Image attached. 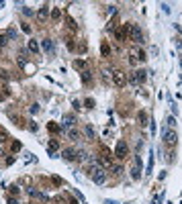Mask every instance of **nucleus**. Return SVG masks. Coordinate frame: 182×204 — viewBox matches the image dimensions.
Returning <instances> with one entry per match:
<instances>
[{
    "instance_id": "f257e3e1",
    "label": "nucleus",
    "mask_w": 182,
    "mask_h": 204,
    "mask_svg": "<svg viewBox=\"0 0 182 204\" xmlns=\"http://www.w3.org/2000/svg\"><path fill=\"white\" fill-rule=\"evenodd\" d=\"M88 178L94 182V184H104V182H107V170H104L100 163L92 161L90 167H88Z\"/></svg>"
},
{
    "instance_id": "f03ea898",
    "label": "nucleus",
    "mask_w": 182,
    "mask_h": 204,
    "mask_svg": "<svg viewBox=\"0 0 182 204\" xmlns=\"http://www.w3.org/2000/svg\"><path fill=\"white\" fill-rule=\"evenodd\" d=\"M129 24H131V31H129V39L135 43V47H141V45L145 43L141 27H139V24H135V23H129Z\"/></svg>"
},
{
    "instance_id": "7ed1b4c3",
    "label": "nucleus",
    "mask_w": 182,
    "mask_h": 204,
    "mask_svg": "<svg viewBox=\"0 0 182 204\" xmlns=\"http://www.w3.org/2000/svg\"><path fill=\"white\" fill-rule=\"evenodd\" d=\"M145 78H148V72H145V69H135V72H131V73L127 76V84L139 86V84L145 82Z\"/></svg>"
},
{
    "instance_id": "20e7f679",
    "label": "nucleus",
    "mask_w": 182,
    "mask_h": 204,
    "mask_svg": "<svg viewBox=\"0 0 182 204\" xmlns=\"http://www.w3.org/2000/svg\"><path fill=\"white\" fill-rule=\"evenodd\" d=\"M129 61H131L133 65L145 61V53H143V49H139V47H131V49H129Z\"/></svg>"
},
{
    "instance_id": "39448f33",
    "label": "nucleus",
    "mask_w": 182,
    "mask_h": 204,
    "mask_svg": "<svg viewBox=\"0 0 182 204\" xmlns=\"http://www.w3.org/2000/svg\"><path fill=\"white\" fill-rule=\"evenodd\" d=\"M129 31H131V24H121V27H117L113 33H115V37H117V41L125 43V41L129 39Z\"/></svg>"
},
{
    "instance_id": "423d86ee",
    "label": "nucleus",
    "mask_w": 182,
    "mask_h": 204,
    "mask_svg": "<svg viewBox=\"0 0 182 204\" xmlns=\"http://www.w3.org/2000/svg\"><path fill=\"white\" fill-rule=\"evenodd\" d=\"M162 137H164V143L166 145H170V147H174L176 145V131H172V129H168V126H164L162 129Z\"/></svg>"
},
{
    "instance_id": "0eeeda50",
    "label": "nucleus",
    "mask_w": 182,
    "mask_h": 204,
    "mask_svg": "<svg viewBox=\"0 0 182 204\" xmlns=\"http://www.w3.org/2000/svg\"><path fill=\"white\" fill-rule=\"evenodd\" d=\"M113 84L117 88H123L125 84H127V73H125L123 69H115L113 72Z\"/></svg>"
},
{
    "instance_id": "6e6552de",
    "label": "nucleus",
    "mask_w": 182,
    "mask_h": 204,
    "mask_svg": "<svg viewBox=\"0 0 182 204\" xmlns=\"http://www.w3.org/2000/svg\"><path fill=\"white\" fill-rule=\"evenodd\" d=\"M127 153H129L127 143H125V141H119V143H117V149H115V157H117V159H125V157H127Z\"/></svg>"
},
{
    "instance_id": "1a4fd4ad",
    "label": "nucleus",
    "mask_w": 182,
    "mask_h": 204,
    "mask_svg": "<svg viewBox=\"0 0 182 204\" xmlns=\"http://www.w3.org/2000/svg\"><path fill=\"white\" fill-rule=\"evenodd\" d=\"M59 149V139H55V137H51L49 143H47V153H49L51 157H57L55 155V151Z\"/></svg>"
},
{
    "instance_id": "9d476101",
    "label": "nucleus",
    "mask_w": 182,
    "mask_h": 204,
    "mask_svg": "<svg viewBox=\"0 0 182 204\" xmlns=\"http://www.w3.org/2000/svg\"><path fill=\"white\" fill-rule=\"evenodd\" d=\"M41 47H43L45 53H49V55L55 53V43L51 39H43V41H41Z\"/></svg>"
},
{
    "instance_id": "9b49d317",
    "label": "nucleus",
    "mask_w": 182,
    "mask_h": 204,
    "mask_svg": "<svg viewBox=\"0 0 182 204\" xmlns=\"http://www.w3.org/2000/svg\"><path fill=\"white\" fill-rule=\"evenodd\" d=\"M27 192H29L31 196H35V198H39L41 202H49V198H47L45 192H39V190H35V188H27Z\"/></svg>"
},
{
    "instance_id": "f8f14e48",
    "label": "nucleus",
    "mask_w": 182,
    "mask_h": 204,
    "mask_svg": "<svg viewBox=\"0 0 182 204\" xmlns=\"http://www.w3.org/2000/svg\"><path fill=\"white\" fill-rule=\"evenodd\" d=\"M61 155H64V159L74 161L76 157H78V153H76V149H72V147H70V149H64V151H61Z\"/></svg>"
},
{
    "instance_id": "ddd939ff",
    "label": "nucleus",
    "mask_w": 182,
    "mask_h": 204,
    "mask_svg": "<svg viewBox=\"0 0 182 204\" xmlns=\"http://www.w3.org/2000/svg\"><path fill=\"white\" fill-rule=\"evenodd\" d=\"M61 121H64L61 125H64L66 129H72V126L76 125V117H74V114H66V117L61 118Z\"/></svg>"
},
{
    "instance_id": "4468645a",
    "label": "nucleus",
    "mask_w": 182,
    "mask_h": 204,
    "mask_svg": "<svg viewBox=\"0 0 182 204\" xmlns=\"http://www.w3.org/2000/svg\"><path fill=\"white\" fill-rule=\"evenodd\" d=\"M74 69H80V72H86L88 69V63L84 59H74Z\"/></svg>"
},
{
    "instance_id": "2eb2a0df",
    "label": "nucleus",
    "mask_w": 182,
    "mask_h": 204,
    "mask_svg": "<svg viewBox=\"0 0 182 204\" xmlns=\"http://www.w3.org/2000/svg\"><path fill=\"white\" fill-rule=\"evenodd\" d=\"M137 121H139V125H141V126H148L149 125V117H148V112H139V114H137Z\"/></svg>"
},
{
    "instance_id": "dca6fc26",
    "label": "nucleus",
    "mask_w": 182,
    "mask_h": 204,
    "mask_svg": "<svg viewBox=\"0 0 182 204\" xmlns=\"http://www.w3.org/2000/svg\"><path fill=\"white\" fill-rule=\"evenodd\" d=\"M47 131H49L51 135H57V133L61 131V126H59L57 122H53V121H51V122H47Z\"/></svg>"
},
{
    "instance_id": "f3484780",
    "label": "nucleus",
    "mask_w": 182,
    "mask_h": 204,
    "mask_svg": "<svg viewBox=\"0 0 182 204\" xmlns=\"http://www.w3.org/2000/svg\"><path fill=\"white\" fill-rule=\"evenodd\" d=\"M153 171V151H149V159H148V167H145V175H152Z\"/></svg>"
},
{
    "instance_id": "a211bd4d",
    "label": "nucleus",
    "mask_w": 182,
    "mask_h": 204,
    "mask_svg": "<svg viewBox=\"0 0 182 204\" xmlns=\"http://www.w3.org/2000/svg\"><path fill=\"white\" fill-rule=\"evenodd\" d=\"M37 15H39V19H45V16L49 15V4H43L39 10H37Z\"/></svg>"
},
{
    "instance_id": "6ab92c4d",
    "label": "nucleus",
    "mask_w": 182,
    "mask_h": 204,
    "mask_svg": "<svg viewBox=\"0 0 182 204\" xmlns=\"http://www.w3.org/2000/svg\"><path fill=\"white\" fill-rule=\"evenodd\" d=\"M84 135H86V139H90V141H92V139H94V129H92L90 125H86V126H84Z\"/></svg>"
},
{
    "instance_id": "aec40b11",
    "label": "nucleus",
    "mask_w": 182,
    "mask_h": 204,
    "mask_svg": "<svg viewBox=\"0 0 182 204\" xmlns=\"http://www.w3.org/2000/svg\"><path fill=\"white\" fill-rule=\"evenodd\" d=\"M131 178L133 180H139V178H141V167H139V165H135L131 170Z\"/></svg>"
},
{
    "instance_id": "412c9836",
    "label": "nucleus",
    "mask_w": 182,
    "mask_h": 204,
    "mask_svg": "<svg viewBox=\"0 0 182 204\" xmlns=\"http://www.w3.org/2000/svg\"><path fill=\"white\" fill-rule=\"evenodd\" d=\"M66 24H68V27H70L72 31H76V29H78V24H76V20L72 19V16H66Z\"/></svg>"
},
{
    "instance_id": "4be33fe9",
    "label": "nucleus",
    "mask_w": 182,
    "mask_h": 204,
    "mask_svg": "<svg viewBox=\"0 0 182 204\" xmlns=\"http://www.w3.org/2000/svg\"><path fill=\"white\" fill-rule=\"evenodd\" d=\"M100 53H102V57H108V55H111V47H108L107 43H102L100 45Z\"/></svg>"
},
{
    "instance_id": "5701e85b",
    "label": "nucleus",
    "mask_w": 182,
    "mask_h": 204,
    "mask_svg": "<svg viewBox=\"0 0 182 204\" xmlns=\"http://www.w3.org/2000/svg\"><path fill=\"white\" fill-rule=\"evenodd\" d=\"M29 51H33V53H39V43H37V41H29Z\"/></svg>"
},
{
    "instance_id": "b1692460",
    "label": "nucleus",
    "mask_w": 182,
    "mask_h": 204,
    "mask_svg": "<svg viewBox=\"0 0 182 204\" xmlns=\"http://www.w3.org/2000/svg\"><path fill=\"white\" fill-rule=\"evenodd\" d=\"M164 126H168V129L176 126V117H168V118H166V125H164Z\"/></svg>"
},
{
    "instance_id": "393cba45",
    "label": "nucleus",
    "mask_w": 182,
    "mask_h": 204,
    "mask_svg": "<svg viewBox=\"0 0 182 204\" xmlns=\"http://www.w3.org/2000/svg\"><path fill=\"white\" fill-rule=\"evenodd\" d=\"M6 43H8V35H6V31H2L0 33V47H4Z\"/></svg>"
},
{
    "instance_id": "a878e982",
    "label": "nucleus",
    "mask_w": 182,
    "mask_h": 204,
    "mask_svg": "<svg viewBox=\"0 0 182 204\" xmlns=\"http://www.w3.org/2000/svg\"><path fill=\"white\" fill-rule=\"evenodd\" d=\"M68 137H70V139H72V141H78V139H80L78 131H74V129H70V131H68Z\"/></svg>"
},
{
    "instance_id": "bb28decb",
    "label": "nucleus",
    "mask_w": 182,
    "mask_h": 204,
    "mask_svg": "<svg viewBox=\"0 0 182 204\" xmlns=\"http://www.w3.org/2000/svg\"><path fill=\"white\" fill-rule=\"evenodd\" d=\"M51 19H53V20H59V19H61V10H59V8H53V10H51Z\"/></svg>"
},
{
    "instance_id": "cd10ccee",
    "label": "nucleus",
    "mask_w": 182,
    "mask_h": 204,
    "mask_svg": "<svg viewBox=\"0 0 182 204\" xmlns=\"http://www.w3.org/2000/svg\"><path fill=\"white\" fill-rule=\"evenodd\" d=\"M76 159H80V161H88V151H78V157Z\"/></svg>"
},
{
    "instance_id": "c85d7f7f",
    "label": "nucleus",
    "mask_w": 182,
    "mask_h": 204,
    "mask_svg": "<svg viewBox=\"0 0 182 204\" xmlns=\"http://www.w3.org/2000/svg\"><path fill=\"white\" fill-rule=\"evenodd\" d=\"M82 82H84V84H90V69L82 72Z\"/></svg>"
},
{
    "instance_id": "c756f323",
    "label": "nucleus",
    "mask_w": 182,
    "mask_h": 204,
    "mask_svg": "<svg viewBox=\"0 0 182 204\" xmlns=\"http://www.w3.org/2000/svg\"><path fill=\"white\" fill-rule=\"evenodd\" d=\"M10 149H12V151L16 153V151H20V149H23V145H20L19 141H12V143H10Z\"/></svg>"
},
{
    "instance_id": "7c9ffc66",
    "label": "nucleus",
    "mask_w": 182,
    "mask_h": 204,
    "mask_svg": "<svg viewBox=\"0 0 182 204\" xmlns=\"http://www.w3.org/2000/svg\"><path fill=\"white\" fill-rule=\"evenodd\" d=\"M20 10H23V15H25V16H33V15H35V12H33V8H29V6H23Z\"/></svg>"
},
{
    "instance_id": "2f4dec72",
    "label": "nucleus",
    "mask_w": 182,
    "mask_h": 204,
    "mask_svg": "<svg viewBox=\"0 0 182 204\" xmlns=\"http://www.w3.org/2000/svg\"><path fill=\"white\" fill-rule=\"evenodd\" d=\"M164 196H166V192H162V194H157L156 198H153V204H162V202H164Z\"/></svg>"
},
{
    "instance_id": "473e14b6",
    "label": "nucleus",
    "mask_w": 182,
    "mask_h": 204,
    "mask_svg": "<svg viewBox=\"0 0 182 204\" xmlns=\"http://www.w3.org/2000/svg\"><path fill=\"white\" fill-rule=\"evenodd\" d=\"M111 167H113V174L115 175H121V174H123V167H121V165H111Z\"/></svg>"
},
{
    "instance_id": "72a5a7b5",
    "label": "nucleus",
    "mask_w": 182,
    "mask_h": 204,
    "mask_svg": "<svg viewBox=\"0 0 182 204\" xmlns=\"http://www.w3.org/2000/svg\"><path fill=\"white\" fill-rule=\"evenodd\" d=\"M174 45H176V49L182 53V37H176V39H174Z\"/></svg>"
},
{
    "instance_id": "f704fd0d",
    "label": "nucleus",
    "mask_w": 182,
    "mask_h": 204,
    "mask_svg": "<svg viewBox=\"0 0 182 204\" xmlns=\"http://www.w3.org/2000/svg\"><path fill=\"white\" fill-rule=\"evenodd\" d=\"M107 15L115 16V15H117V6H115V4H111V6H108V8H107Z\"/></svg>"
},
{
    "instance_id": "c9c22d12",
    "label": "nucleus",
    "mask_w": 182,
    "mask_h": 204,
    "mask_svg": "<svg viewBox=\"0 0 182 204\" xmlns=\"http://www.w3.org/2000/svg\"><path fill=\"white\" fill-rule=\"evenodd\" d=\"M6 141H8V135H6L4 131H0V145H4Z\"/></svg>"
},
{
    "instance_id": "e433bc0d",
    "label": "nucleus",
    "mask_w": 182,
    "mask_h": 204,
    "mask_svg": "<svg viewBox=\"0 0 182 204\" xmlns=\"http://www.w3.org/2000/svg\"><path fill=\"white\" fill-rule=\"evenodd\" d=\"M6 35H8V39H16V31L15 29H6Z\"/></svg>"
},
{
    "instance_id": "4c0bfd02",
    "label": "nucleus",
    "mask_w": 182,
    "mask_h": 204,
    "mask_svg": "<svg viewBox=\"0 0 182 204\" xmlns=\"http://www.w3.org/2000/svg\"><path fill=\"white\" fill-rule=\"evenodd\" d=\"M0 78H4V80H8V78H10V73H8V72H6V69H4V68H0Z\"/></svg>"
},
{
    "instance_id": "58836bf2",
    "label": "nucleus",
    "mask_w": 182,
    "mask_h": 204,
    "mask_svg": "<svg viewBox=\"0 0 182 204\" xmlns=\"http://www.w3.org/2000/svg\"><path fill=\"white\" fill-rule=\"evenodd\" d=\"M29 112H31V114H37V112H39V104H31Z\"/></svg>"
},
{
    "instance_id": "ea45409f",
    "label": "nucleus",
    "mask_w": 182,
    "mask_h": 204,
    "mask_svg": "<svg viewBox=\"0 0 182 204\" xmlns=\"http://www.w3.org/2000/svg\"><path fill=\"white\" fill-rule=\"evenodd\" d=\"M160 8H162L164 12H166V15H170V4H166V2H162V4H160Z\"/></svg>"
},
{
    "instance_id": "a19ab883",
    "label": "nucleus",
    "mask_w": 182,
    "mask_h": 204,
    "mask_svg": "<svg viewBox=\"0 0 182 204\" xmlns=\"http://www.w3.org/2000/svg\"><path fill=\"white\" fill-rule=\"evenodd\" d=\"M170 108H172V117H176V114H178V106H176V102H170Z\"/></svg>"
},
{
    "instance_id": "79ce46f5",
    "label": "nucleus",
    "mask_w": 182,
    "mask_h": 204,
    "mask_svg": "<svg viewBox=\"0 0 182 204\" xmlns=\"http://www.w3.org/2000/svg\"><path fill=\"white\" fill-rule=\"evenodd\" d=\"M10 194H12V198H15V196L19 194V186H10Z\"/></svg>"
},
{
    "instance_id": "37998d69",
    "label": "nucleus",
    "mask_w": 182,
    "mask_h": 204,
    "mask_svg": "<svg viewBox=\"0 0 182 204\" xmlns=\"http://www.w3.org/2000/svg\"><path fill=\"white\" fill-rule=\"evenodd\" d=\"M20 29L25 31V33H31V27H29V24H27V23H20Z\"/></svg>"
},
{
    "instance_id": "c03bdc74",
    "label": "nucleus",
    "mask_w": 182,
    "mask_h": 204,
    "mask_svg": "<svg viewBox=\"0 0 182 204\" xmlns=\"http://www.w3.org/2000/svg\"><path fill=\"white\" fill-rule=\"evenodd\" d=\"M53 184H57V186H64V180H61V178H57V175H53Z\"/></svg>"
},
{
    "instance_id": "a18cd8bd",
    "label": "nucleus",
    "mask_w": 182,
    "mask_h": 204,
    "mask_svg": "<svg viewBox=\"0 0 182 204\" xmlns=\"http://www.w3.org/2000/svg\"><path fill=\"white\" fill-rule=\"evenodd\" d=\"M84 104H86V108H94V100H92V98H88Z\"/></svg>"
},
{
    "instance_id": "49530a36",
    "label": "nucleus",
    "mask_w": 182,
    "mask_h": 204,
    "mask_svg": "<svg viewBox=\"0 0 182 204\" xmlns=\"http://www.w3.org/2000/svg\"><path fill=\"white\" fill-rule=\"evenodd\" d=\"M10 163H15V155H8V157H6V165H10Z\"/></svg>"
},
{
    "instance_id": "de8ad7c7",
    "label": "nucleus",
    "mask_w": 182,
    "mask_h": 204,
    "mask_svg": "<svg viewBox=\"0 0 182 204\" xmlns=\"http://www.w3.org/2000/svg\"><path fill=\"white\" fill-rule=\"evenodd\" d=\"M78 51H80V53H84V51H86V43H80L78 45Z\"/></svg>"
},
{
    "instance_id": "09e8293b",
    "label": "nucleus",
    "mask_w": 182,
    "mask_h": 204,
    "mask_svg": "<svg viewBox=\"0 0 182 204\" xmlns=\"http://www.w3.org/2000/svg\"><path fill=\"white\" fill-rule=\"evenodd\" d=\"M104 204H121V202H117V200H104Z\"/></svg>"
},
{
    "instance_id": "8fccbe9b",
    "label": "nucleus",
    "mask_w": 182,
    "mask_h": 204,
    "mask_svg": "<svg viewBox=\"0 0 182 204\" xmlns=\"http://www.w3.org/2000/svg\"><path fill=\"white\" fill-rule=\"evenodd\" d=\"M8 204H19V202H16V198H10L8 196Z\"/></svg>"
},
{
    "instance_id": "3c124183",
    "label": "nucleus",
    "mask_w": 182,
    "mask_h": 204,
    "mask_svg": "<svg viewBox=\"0 0 182 204\" xmlns=\"http://www.w3.org/2000/svg\"><path fill=\"white\" fill-rule=\"evenodd\" d=\"M0 155H6V149H4L2 145H0Z\"/></svg>"
},
{
    "instance_id": "603ef678",
    "label": "nucleus",
    "mask_w": 182,
    "mask_h": 204,
    "mask_svg": "<svg viewBox=\"0 0 182 204\" xmlns=\"http://www.w3.org/2000/svg\"><path fill=\"white\" fill-rule=\"evenodd\" d=\"M0 8H4V2H2V0H0Z\"/></svg>"
},
{
    "instance_id": "864d4df0",
    "label": "nucleus",
    "mask_w": 182,
    "mask_h": 204,
    "mask_svg": "<svg viewBox=\"0 0 182 204\" xmlns=\"http://www.w3.org/2000/svg\"><path fill=\"white\" fill-rule=\"evenodd\" d=\"M180 68H182V55H180Z\"/></svg>"
},
{
    "instance_id": "5fc2aeb1",
    "label": "nucleus",
    "mask_w": 182,
    "mask_h": 204,
    "mask_svg": "<svg viewBox=\"0 0 182 204\" xmlns=\"http://www.w3.org/2000/svg\"><path fill=\"white\" fill-rule=\"evenodd\" d=\"M127 204H131V202H127Z\"/></svg>"
},
{
    "instance_id": "6e6d98bb",
    "label": "nucleus",
    "mask_w": 182,
    "mask_h": 204,
    "mask_svg": "<svg viewBox=\"0 0 182 204\" xmlns=\"http://www.w3.org/2000/svg\"><path fill=\"white\" fill-rule=\"evenodd\" d=\"M31 204H33V202H31Z\"/></svg>"
}]
</instances>
